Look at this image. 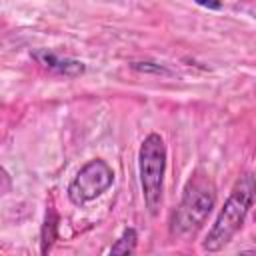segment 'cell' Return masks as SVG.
Listing matches in <instances>:
<instances>
[{
    "label": "cell",
    "instance_id": "cell-2",
    "mask_svg": "<svg viewBox=\"0 0 256 256\" xmlns=\"http://www.w3.org/2000/svg\"><path fill=\"white\" fill-rule=\"evenodd\" d=\"M214 204H216V186L212 178L206 172L196 170L188 178L182 192V200L172 214L170 234L172 236L194 234L206 222Z\"/></svg>",
    "mask_w": 256,
    "mask_h": 256
},
{
    "label": "cell",
    "instance_id": "cell-8",
    "mask_svg": "<svg viewBox=\"0 0 256 256\" xmlns=\"http://www.w3.org/2000/svg\"><path fill=\"white\" fill-rule=\"evenodd\" d=\"M134 70H140V72H156V74H168L166 68H162L160 64H150V62H134L132 64Z\"/></svg>",
    "mask_w": 256,
    "mask_h": 256
},
{
    "label": "cell",
    "instance_id": "cell-4",
    "mask_svg": "<svg viewBox=\"0 0 256 256\" xmlns=\"http://www.w3.org/2000/svg\"><path fill=\"white\" fill-rule=\"evenodd\" d=\"M112 182H114L112 168L102 158H94V160L86 162L76 172V176L70 180L68 198L72 204L82 206V204L92 202L98 196H102L112 186Z\"/></svg>",
    "mask_w": 256,
    "mask_h": 256
},
{
    "label": "cell",
    "instance_id": "cell-7",
    "mask_svg": "<svg viewBox=\"0 0 256 256\" xmlns=\"http://www.w3.org/2000/svg\"><path fill=\"white\" fill-rule=\"evenodd\" d=\"M56 222H58L56 212H54V208L50 206V208L46 210V218H44V226H42V252H44V254L48 252L52 240L56 238Z\"/></svg>",
    "mask_w": 256,
    "mask_h": 256
},
{
    "label": "cell",
    "instance_id": "cell-3",
    "mask_svg": "<svg viewBox=\"0 0 256 256\" xmlns=\"http://www.w3.org/2000/svg\"><path fill=\"white\" fill-rule=\"evenodd\" d=\"M164 172H166V144L160 134H148L142 140L138 152V174L144 204L152 216L158 214L164 190Z\"/></svg>",
    "mask_w": 256,
    "mask_h": 256
},
{
    "label": "cell",
    "instance_id": "cell-5",
    "mask_svg": "<svg viewBox=\"0 0 256 256\" xmlns=\"http://www.w3.org/2000/svg\"><path fill=\"white\" fill-rule=\"evenodd\" d=\"M32 58L38 60L42 66H46L58 74H64V76H80L84 72L82 62L72 60V58H62L50 50H36V52H32Z\"/></svg>",
    "mask_w": 256,
    "mask_h": 256
},
{
    "label": "cell",
    "instance_id": "cell-1",
    "mask_svg": "<svg viewBox=\"0 0 256 256\" xmlns=\"http://www.w3.org/2000/svg\"><path fill=\"white\" fill-rule=\"evenodd\" d=\"M254 200H256V176L252 172H246L234 182L224 206L220 208L212 228L204 238L202 248L208 252H216L224 248L244 224V218L252 208Z\"/></svg>",
    "mask_w": 256,
    "mask_h": 256
},
{
    "label": "cell",
    "instance_id": "cell-6",
    "mask_svg": "<svg viewBox=\"0 0 256 256\" xmlns=\"http://www.w3.org/2000/svg\"><path fill=\"white\" fill-rule=\"evenodd\" d=\"M136 242H138V234L134 228H126L122 232V236L110 246V254H132L136 250Z\"/></svg>",
    "mask_w": 256,
    "mask_h": 256
},
{
    "label": "cell",
    "instance_id": "cell-9",
    "mask_svg": "<svg viewBox=\"0 0 256 256\" xmlns=\"http://www.w3.org/2000/svg\"><path fill=\"white\" fill-rule=\"evenodd\" d=\"M196 4H200L204 8H210V10H218L222 6V0H196Z\"/></svg>",
    "mask_w": 256,
    "mask_h": 256
}]
</instances>
